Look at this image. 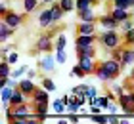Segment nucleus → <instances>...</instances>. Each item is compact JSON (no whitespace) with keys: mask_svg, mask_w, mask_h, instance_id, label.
<instances>
[{"mask_svg":"<svg viewBox=\"0 0 134 124\" xmlns=\"http://www.w3.org/2000/svg\"><path fill=\"white\" fill-rule=\"evenodd\" d=\"M98 42L102 44L103 50L113 52L115 48H119L121 44H123V38H121V34L117 33V29H113V31H105L103 29V33L98 36Z\"/></svg>","mask_w":134,"mask_h":124,"instance_id":"nucleus-1","label":"nucleus"},{"mask_svg":"<svg viewBox=\"0 0 134 124\" xmlns=\"http://www.w3.org/2000/svg\"><path fill=\"white\" fill-rule=\"evenodd\" d=\"M52 33H42L38 38H36V44H35V48H36V52L38 54H50L52 50H56V46H54V38H52Z\"/></svg>","mask_w":134,"mask_h":124,"instance_id":"nucleus-2","label":"nucleus"},{"mask_svg":"<svg viewBox=\"0 0 134 124\" xmlns=\"http://www.w3.org/2000/svg\"><path fill=\"white\" fill-rule=\"evenodd\" d=\"M117 103L125 115H134V94L132 92H125L123 96H119Z\"/></svg>","mask_w":134,"mask_h":124,"instance_id":"nucleus-3","label":"nucleus"},{"mask_svg":"<svg viewBox=\"0 0 134 124\" xmlns=\"http://www.w3.org/2000/svg\"><path fill=\"white\" fill-rule=\"evenodd\" d=\"M2 21L8 23L12 29L17 31V29L23 25V21H25V15H23V14H17V11H14V10H8V11L2 15Z\"/></svg>","mask_w":134,"mask_h":124,"instance_id":"nucleus-4","label":"nucleus"},{"mask_svg":"<svg viewBox=\"0 0 134 124\" xmlns=\"http://www.w3.org/2000/svg\"><path fill=\"white\" fill-rule=\"evenodd\" d=\"M56 57H52L50 54H42V57L38 59V69L42 73H54V69H56Z\"/></svg>","mask_w":134,"mask_h":124,"instance_id":"nucleus-5","label":"nucleus"},{"mask_svg":"<svg viewBox=\"0 0 134 124\" xmlns=\"http://www.w3.org/2000/svg\"><path fill=\"white\" fill-rule=\"evenodd\" d=\"M98 25L102 29H105V31H113V29H119L121 23L115 19V17L111 15V11H109V14H103V15L98 17Z\"/></svg>","mask_w":134,"mask_h":124,"instance_id":"nucleus-6","label":"nucleus"},{"mask_svg":"<svg viewBox=\"0 0 134 124\" xmlns=\"http://www.w3.org/2000/svg\"><path fill=\"white\" fill-rule=\"evenodd\" d=\"M103 67H105V71H107L109 74H111V78H113V80L121 74V71H123V65H121L117 59H113V57L103 61Z\"/></svg>","mask_w":134,"mask_h":124,"instance_id":"nucleus-7","label":"nucleus"},{"mask_svg":"<svg viewBox=\"0 0 134 124\" xmlns=\"http://www.w3.org/2000/svg\"><path fill=\"white\" fill-rule=\"evenodd\" d=\"M96 27H98L96 21H81L75 27V33L77 34H96Z\"/></svg>","mask_w":134,"mask_h":124,"instance_id":"nucleus-8","label":"nucleus"},{"mask_svg":"<svg viewBox=\"0 0 134 124\" xmlns=\"http://www.w3.org/2000/svg\"><path fill=\"white\" fill-rule=\"evenodd\" d=\"M48 94H50V92L42 86V88H36L33 92L31 99H33V103H50V96H48Z\"/></svg>","mask_w":134,"mask_h":124,"instance_id":"nucleus-9","label":"nucleus"},{"mask_svg":"<svg viewBox=\"0 0 134 124\" xmlns=\"http://www.w3.org/2000/svg\"><path fill=\"white\" fill-rule=\"evenodd\" d=\"M79 65L84 69V73H86V74H94L98 61H96V57H79Z\"/></svg>","mask_w":134,"mask_h":124,"instance_id":"nucleus-10","label":"nucleus"},{"mask_svg":"<svg viewBox=\"0 0 134 124\" xmlns=\"http://www.w3.org/2000/svg\"><path fill=\"white\" fill-rule=\"evenodd\" d=\"M98 42V34H77L75 46H92Z\"/></svg>","mask_w":134,"mask_h":124,"instance_id":"nucleus-11","label":"nucleus"},{"mask_svg":"<svg viewBox=\"0 0 134 124\" xmlns=\"http://www.w3.org/2000/svg\"><path fill=\"white\" fill-rule=\"evenodd\" d=\"M121 65L129 67V65H134V46H125L123 44V59H121Z\"/></svg>","mask_w":134,"mask_h":124,"instance_id":"nucleus-12","label":"nucleus"},{"mask_svg":"<svg viewBox=\"0 0 134 124\" xmlns=\"http://www.w3.org/2000/svg\"><path fill=\"white\" fill-rule=\"evenodd\" d=\"M94 76L100 80V82H111V74L105 71V67H103V61H98V65H96V71H94Z\"/></svg>","mask_w":134,"mask_h":124,"instance_id":"nucleus-13","label":"nucleus"},{"mask_svg":"<svg viewBox=\"0 0 134 124\" xmlns=\"http://www.w3.org/2000/svg\"><path fill=\"white\" fill-rule=\"evenodd\" d=\"M38 25L42 29H50L52 25H54V17H52V10L48 8L44 11H40V15H38Z\"/></svg>","mask_w":134,"mask_h":124,"instance_id":"nucleus-14","label":"nucleus"},{"mask_svg":"<svg viewBox=\"0 0 134 124\" xmlns=\"http://www.w3.org/2000/svg\"><path fill=\"white\" fill-rule=\"evenodd\" d=\"M84 103H88L86 99H82V97H79V96H71L69 103H67V111H69V113H79Z\"/></svg>","mask_w":134,"mask_h":124,"instance_id":"nucleus-15","label":"nucleus"},{"mask_svg":"<svg viewBox=\"0 0 134 124\" xmlns=\"http://www.w3.org/2000/svg\"><path fill=\"white\" fill-rule=\"evenodd\" d=\"M77 57H96V44L92 46H75Z\"/></svg>","mask_w":134,"mask_h":124,"instance_id":"nucleus-16","label":"nucleus"},{"mask_svg":"<svg viewBox=\"0 0 134 124\" xmlns=\"http://www.w3.org/2000/svg\"><path fill=\"white\" fill-rule=\"evenodd\" d=\"M31 107H33V113L38 116V122H44L46 120V115H48V109H50V107H48V103H33Z\"/></svg>","mask_w":134,"mask_h":124,"instance_id":"nucleus-17","label":"nucleus"},{"mask_svg":"<svg viewBox=\"0 0 134 124\" xmlns=\"http://www.w3.org/2000/svg\"><path fill=\"white\" fill-rule=\"evenodd\" d=\"M77 17H79V21H96L98 23V15H96V11H94V6L82 10V11H77Z\"/></svg>","mask_w":134,"mask_h":124,"instance_id":"nucleus-18","label":"nucleus"},{"mask_svg":"<svg viewBox=\"0 0 134 124\" xmlns=\"http://www.w3.org/2000/svg\"><path fill=\"white\" fill-rule=\"evenodd\" d=\"M27 97L29 96H25L19 88H17V90H14V94H12L10 105H12V107H17V105H21V103H27Z\"/></svg>","mask_w":134,"mask_h":124,"instance_id":"nucleus-19","label":"nucleus"},{"mask_svg":"<svg viewBox=\"0 0 134 124\" xmlns=\"http://www.w3.org/2000/svg\"><path fill=\"white\" fill-rule=\"evenodd\" d=\"M19 90H21L25 96H33V92L36 90V86H35V82H33V78L19 80Z\"/></svg>","mask_w":134,"mask_h":124,"instance_id":"nucleus-20","label":"nucleus"},{"mask_svg":"<svg viewBox=\"0 0 134 124\" xmlns=\"http://www.w3.org/2000/svg\"><path fill=\"white\" fill-rule=\"evenodd\" d=\"M111 15H113L115 19H117V21L121 23V21H125V19H130V17H132V11H129V10H123V8H115V6H113Z\"/></svg>","mask_w":134,"mask_h":124,"instance_id":"nucleus-21","label":"nucleus"},{"mask_svg":"<svg viewBox=\"0 0 134 124\" xmlns=\"http://www.w3.org/2000/svg\"><path fill=\"white\" fill-rule=\"evenodd\" d=\"M12 94H14V88H10V86H2V88H0V101H2V107H8L10 105Z\"/></svg>","mask_w":134,"mask_h":124,"instance_id":"nucleus-22","label":"nucleus"},{"mask_svg":"<svg viewBox=\"0 0 134 124\" xmlns=\"http://www.w3.org/2000/svg\"><path fill=\"white\" fill-rule=\"evenodd\" d=\"M50 10H52L54 25H56V23H59V21H62V17L65 15V11H63V8H62V6H59V2H52V6H50Z\"/></svg>","mask_w":134,"mask_h":124,"instance_id":"nucleus-23","label":"nucleus"},{"mask_svg":"<svg viewBox=\"0 0 134 124\" xmlns=\"http://www.w3.org/2000/svg\"><path fill=\"white\" fill-rule=\"evenodd\" d=\"M14 33H15V29H12L8 23L0 21V42H6V40H8Z\"/></svg>","mask_w":134,"mask_h":124,"instance_id":"nucleus-24","label":"nucleus"},{"mask_svg":"<svg viewBox=\"0 0 134 124\" xmlns=\"http://www.w3.org/2000/svg\"><path fill=\"white\" fill-rule=\"evenodd\" d=\"M29 113H33V107H29L27 103H21V105H17V107H14L15 119L17 116H29Z\"/></svg>","mask_w":134,"mask_h":124,"instance_id":"nucleus-25","label":"nucleus"},{"mask_svg":"<svg viewBox=\"0 0 134 124\" xmlns=\"http://www.w3.org/2000/svg\"><path fill=\"white\" fill-rule=\"evenodd\" d=\"M10 63L6 59H0V78H10L12 76V71H10Z\"/></svg>","mask_w":134,"mask_h":124,"instance_id":"nucleus-26","label":"nucleus"},{"mask_svg":"<svg viewBox=\"0 0 134 124\" xmlns=\"http://www.w3.org/2000/svg\"><path fill=\"white\" fill-rule=\"evenodd\" d=\"M54 46H56V50H65V46H67V38H65L63 33H59L56 38H54Z\"/></svg>","mask_w":134,"mask_h":124,"instance_id":"nucleus-27","label":"nucleus"},{"mask_svg":"<svg viewBox=\"0 0 134 124\" xmlns=\"http://www.w3.org/2000/svg\"><path fill=\"white\" fill-rule=\"evenodd\" d=\"M52 109H54V113H56V115H62L63 111H67V103L63 101V99H56L54 105H52Z\"/></svg>","mask_w":134,"mask_h":124,"instance_id":"nucleus-28","label":"nucleus"},{"mask_svg":"<svg viewBox=\"0 0 134 124\" xmlns=\"http://www.w3.org/2000/svg\"><path fill=\"white\" fill-rule=\"evenodd\" d=\"M36 6H38V0H23V11H25V14L35 11Z\"/></svg>","mask_w":134,"mask_h":124,"instance_id":"nucleus-29","label":"nucleus"},{"mask_svg":"<svg viewBox=\"0 0 134 124\" xmlns=\"http://www.w3.org/2000/svg\"><path fill=\"white\" fill-rule=\"evenodd\" d=\"M71 94L86 99V84H79V86H75V88H71Z\"/></svg>","mask_w":134,"mask_h":124,"instance_id":"nucleus-30","label":"nucleus"},{"mask_svg":"<svg viewBox=\"0 0 134 124\" xmlns=\"http://www.w3.org/2000/svg\"><path fill=\"white\" fill-rule=\"evenodd\" d=\"M96 97H98V90H96L94 86H86V101L92 105L96 101Z\"/></svg>","mask_w":134,"mask_h":124,"instance_id":"nucleus-31","label":"nucleus"},{"mask_svg":"<svg viewBox=\"0 0 134 124\" xmlns=\"http://www.w3.org/2000/svg\"><path fill=\"white\" fill-rule=\"evenodd\" d=\"M123 44L125 46H134V29L123 33Z\"/></svg>","mask_w":134,"mask_h":124,"instance_id":"nucleus-32","label":"nucleus"},{"mask_svg":"<svg viewBox=\"0 0 134 124\" xmlns=\"http://www.w3.org/2000/svg\"><path fill=\"white\" fill-rule=\"evenodd\" d=\"M86 8H92V2H90V0H75V11H82Z\"/></svg>","mask_w":134,"mask_h":124,"instance_id":"nucleus-33","label":"nucleus"},{"mask_svg":"<svg viewBox=\"0 0 134 124\" xmlns=\"http://www.w3.org/2000/svg\"><path fill=\"white\" fill-rule=\"evenodd\" d=\"M96 105H100V107L103 109V111H107V107H109V103H111V99H109L107 96H98V97H96V101H94Z\"/></svg>","mask_w":134,"mask_h":124,"instance_id":"nucleus-34","label":"nucleus"},{"mask_svg":"<svg viewBox=\"0 0 134 124\" xmlns=\"http://www.w3.org/2000/svg\"><path fill=\"white\" fill-rule=\"evenodd\" d=\"M40 84L44 86L48 92H54V90H56V82H54L50 76H42V82H40Z\"/></svg>","mask_w":134,"mask_h":124,"instance_id":"nucleus-35","label":"nucleus"},{"mask_svg":"<svg viewBox=\"0 0 134 124\" xmlns=\"http://www.w3.org/2000/svg\"><path fill=\"white\" fill-rule=\"evenodd\" d=\"M69 74H71V76H77V78H84V76H86V73H84V69H82V67L79 65V63H77V65H75V67L71 69V73H69Z\"/></svg>","mask_w":134,"mask_h":124,"instance_id":"nucleus-36","label":"nucleus"},{"mask_svg":"<svg viewBox=\"0 0 134 124\" xmlns=\"http://www.w3.org/2000/svg\"><path fill=\"white\" fill-rule=\"evenodd\" d=\"M119 29H121V33H126V31H130V29H134V19L130 17V19H125V21H121V25H119Z\"/></svg>","mask_w":134,"mask_h":124,"instance_id":"nucleus-37","label":"nucleus"},{"mask_svg":"<svg viewBox=\"0 0 134 124\" xmlns=\"http://www.w3.org/2000/svg\"><path fill=\"white\" fill-rule=\"evenodd\" d=\"M59 6L63 8V11H73L75 10V0H59Z\"/></svg>","mask_w":134,"mask_h":124,"instance_id":"nucleus-38","label":"nucleus"},{"mask_svg":"<svg viewBox=\"0 0 134 124\" xmlns=\"http://www.w3.org/2000/svg\"><path fill=\"white\" fill-rule=\"evenodd\" d=\"M6 61H8V63H10L12 67H14V65L17 63V61H19V54H17L15 50H12V52H10L8 55H6Z\"/></svg>","mask_w":134,"mask_h":124,"instance_id":"nucleus-39","label":"nucleus"},{"mask_svg":"<svg viewBox=\"0 0 134 124\" xmlns=\"http://www.w3.org/2000/svg\"><path fill=\"white\" fill-rule=\"evenodd\" d=\"M113 6L115 8H123V10H132L129 0H113Z\"/></svg>","mask_w":134,"mask_h":124,"instance_id":"nucleus-40","label":"nucleus"},{"mask_svg":"<svg viewBox=\"0 0 134 124\" xmlns=\"http://www.w3.org/2000/svg\"><path fill=\"white\" fill-rule=\"evenodd\" d=\"M56 61L59 65H63L65 61H67V54H65V50H56Z\"/></svg>","mask_w":134,"mask_h":124,"instance_id":"nucleus-41","label":"nucleus"},{"mask_svg":"<svg viewBox=\"0 0 134 124\" xmlns=\"http://www.w3.org/2000/svg\"><path fill=\"white\" fill-rule=\"evenodd\" d=\"M111 57H113V59H117L119 63H121V59H123V44H121L119 48H115L113 52H111Z\"/></svg>","mask_w":134,"mask_h":124,"instance_id":"nucleus-42","label":"nucleus"},{"mask_svg":"<svg viewBox=\"0 0 134 124\" xmlns=\"http://www.w3.org/2000/svg\"><path fill=\"white\" fill-rule=\"evenodd\" d=\"M92 122H98V124H105L107 122V116L103 113H98V115H92V119H90Z\"/></svg>","mask_w":134,"mask_h":124,"instance_id":"nucleus-43","label":"nucleus"},{"mask_svg":"<svg viewBox=\"0 0 134 124\" xmlns=\"http://www.w3.org/2000/svg\"><path fill=\"white\" fill-rule=\"evenodd\" d=\"M29 69H27V67L25 65H23V67H19V69H14V71H12V76H15V78H19V76H23V74H25Z\"/></svg>","mask_w":134,"mask_h":124,"instance_id":"nucleus-44","label":"nucleus"},{"mask_svg":"<svg viewBox=\"0 0 134 124\" xmlns=\"http://www.w3.org/2000/svg\"><path fill=\"white\" fill-rule=\"evenodd\" d=\"M119 109H121V107H119V103H117V101H111V103H109V107H107V113H111V115H113V113H117Z\"/></svg>","mask_w":134,"mask_h":124,"instance_id":"nucleus-45","label":"nucleus"},{"mask_svg":"<svg viewBox=\"0 0 134 124\" xmlns=\"http://www.w3.org/2000/svg\"><path fill=\"white\" fill-rule=\"evenodd\" d=\"M113 88H115V94H117V97H119V96H123L125 92H126V88H125V84H123V86H113Z\"/></svg>","mask_w":134,"mask_h":124,"instance_id":"nucleus-46","label":"nucleus"},{"mask_svg":"<svg viewBox=\"0 0 134 124\" xmlns=\"http://www.w3.org/2000/svg\"><path fill=\"white\" fill-rule=\"evenodd\" d=\"M67 120H69V122H73V124H77V122H79V119H77V113H71Z\"/></svg>","mask_w":134,"mask_h":124,"instance_id":"nucleus-47","label":"nucleus"},{"mask_svg":"<svg viewBox=\"0 0 134 124\" xmlns=\"http://www.w3.org/2000/svg\"><path fill=\"white\" fill-rule=\"evenodd\" d=\"M107 122H109V124H119V122H121V119H115V116H107Z\"/></svg>","mask_w":134,"mask_h":124,"instance_id":"nucleus-48","label":"nucleus"},{"mask_svg":"<svg viewBox=\"0 0 134 124\" xmlns=\"http://www.w3.org/2000/svg\"><path fill=\"white\" fill-rule=\"evenodd\" d=\"M6 11H8V8H6V4L2 2V4H0V15H4Z\"/></svg>","mask_w":134,"mask_h":124,"instance_id":"nucleus-49","label":"nucleus"},{"mask_svg":"<svg viewBox=\"0 0 134 124\" xmlns=\"http://www.w3.org/2000/svg\"><path fill=\"white\" fill-rule=\"evenodd\" d=\"M35 76H36V71L29 69V73H27V78H35Z\"/></svg>","mask_w":134,"mask_h":124,"instance_id":"nucleus-50","label":"nucleus"},{"mask_svg":"<svg viewBox=\"0 0 134 124\" xmlns=\"http://www.w3.org/2000/svg\"><path fill=\"white\" fill-rule=\"evenodd\" d=\"M71 96H73V94H69V96H63L62 99H63V101H65V103H69V99H71Z\"/></svg>","mask_w":134,"mask_h":124,"instance_id":"nucleus-51","label":"nucleus"},{"mask_svg":"<svg viewBox=\"0 0 134 124\" xmlns=\"http://www.w3.org/2000/svg\"><path fill=\"white\" fill-rule=\"evenodd\" d=\"M42 4H52V2H56V0H40Z\"/></svg>","mask_w":134,"mask_h":124,"instance_id":"nucleus-52","label":"nucleus"},{"mask_svg":"<svg viewBox=\"0 0 134 124\" xmlns=\"http://www.w3.org/2000/svg\"><path fill=\"white\" fill-rule=\"evenodd\" d=\"M130 78L134 80V67H132V71H130Z\"/></svg>","mask_w":134,"mask_h":124,"instance_id":"nucleus-53","label":"nucleus"},{"mask_svg":"<svg viewBox=\"0 0 134 124\" xmlns=\"http://www.w3.org/2000/svg\"><path fill=\"white\" fill-rule=\"evenodd\" d=\"M90 2H92V6H96V4L100 2V0H90Z\"/></svg>","mask_w":134,"mask_h":124,"instance_id":"nucleus-54","label":"nucleus"},{"mask_svg":"<svg viewBox=\"0 0 134 124\" xmlns=\"http://www.w3.org/2000/svg\"><path fill=\"white\" fill-rule=\"evenodd\" d=\"M132 10H134V8H132ZM132 19H134V11H132Z\"/></svg>","mask_w":134,"mask_h":124,"instance_id":"nucleus-55","label":"nucleus"},{"mask_svg":"<svg viewBox=\"0 0 134 124\" xmlns=\"http://www.w3.org/2000/svg\"><path fill=\"white\" fill-rule=\"evenodd\" d=\"M132 94H134V92H132Z\"/></svg>","mask_w":134,"mask_h":124,"instance_id":"nucleus-56","label":"nucleus"}]
</instances>
